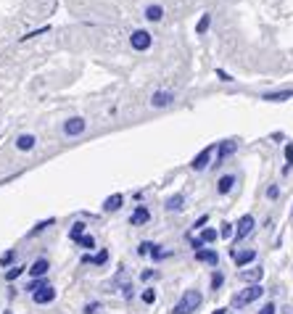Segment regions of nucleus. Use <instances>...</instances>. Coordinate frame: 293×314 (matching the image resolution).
<instances>
[{
    "instance_id": "nucleus-3",
    "label": "nucleus",
    "mask_w": 293,
    "mask_h": 314,
    "mask_svg": "<svg viewBox=\"0 0 293 314\" xmlns=\"http://www.w3.org/2000/svg\"><path fill=\"white\" fill-rule=\"evenodd\" d=\"M130 45H132V50L143 53V50H148L151 45H154V34H148L145 29H135L130 34Z\"/></svg>"
},
{
    "instance_id": "nucleus-1",
    "label": "nucleus",
    "mask_w": 293,
    "mask_h": 314,
    "mask_svg": "<svg viewBox=\"0 0 293 314\" xmlns=\"http://www.w3.org/2000/svg\"><path fill=\"white\" fill-rule=\"evenodd\" d=\"M201 301H204V296L198 293L196 288H190V290H185V293H182V298L172 306L169 314H193L198 306H201Z\"/></svg>"
},
{
    "instance_id": "nucleus-28",
    "label": "nucleus",
    "mask_w": 293,
    "mask_h": 314,
    "mask_svg": "<svg viewBox=\"0 0 293 314\" xmlns=\"http://www.w3.org/2000/svg\"><path fill=\"white\" fill-rule=\"evenodd\" d=\"M51 32V27H40V29H32V32H27L24 37H21V42L24 40H32V37H40V34H48Z\"/></svg>"
},
{
    "instance_id": "nucleus-16",
    "label": "nucleus",
    "mask_w": 293,
    "mask_h": 314,
    "mask_svg": "<svg viewBox=\"0 0 293 314\" xmlns=\"http://www.w3.org/2000/svg\"><path fill=\"white\" fill-rule=\"evenodd\" d=\"M122 203H124V195L122 193H114V195H109V198L103 201V212H119Z\"/></svg>"
},
{
    "instance_id": "nucleus-13",
    "label": "nucleus",
    "mask_w": 293,
    "mask_h": 314,
    "mask_svg": "<svg viewBox=\"0 0 293 314\" xmlns=\"http://www.w3.org/2000/svg\"><path fill=\"white\" fill-rule=\"evenodd\" d=\"M254 259H256V251L254 248H249V251H232V261H235V267H249Z\"/></svg>"
},
{
    "instance_id": "nucleus-41",
    "label": "nucleus",
    "mask_w": 293,
    "mask_h": 314,
    "mask_svg": "<svg viewBox=\"0 0 293 314\" xmlns=\"http://www.w3.org/2000/svg\"><path fill=\"white\" fill-rule=\"evenodd\" d=\"M206 222H209V217H201V219H198V222H196V230H201V227H206Z\"/></svg>"
},
{
    "instance_id": "nucleus-32",
    "label": "nucleus",
    "mask_w": 293,
    "mask_h": 314,
    "mask_svg": "<svg viewBox=\"0 0 293 314\" xmlns=\"http://www.w3.org/2000/svg\"><path fill=\"white\" fill-rule=\"evenodd\" d=\"M143 301H145V304H156V290L154 288H145L143 290Z\"/></svg>"
},
{
    "instance_id": "nucleus-8",
    "label": "nucleus",
    "mask_w": 293,
    "mask_h": 314,
    "mask_svg": "<svg viewBox=\"0 0 293 314\" xmlns=\"http://www.w3.org/2000/svg\"><path fill=\"white\" fill-rule=\"evenodd\" d=\"M262 277H264L262 267H249V270H240V272H238V280H240V283H251V285H259Z\"/></svg>"
},
{
    "instance_id": "nucleus-23",
    "label": "nucleus",
    "mask_w": 293,
    "mask_h": 314,
    "mask_svg": "<svg viewBox=\"0 0 293 314\" xmlns=\"http://www.w3.org/2000/svg\"><path fill=\"white\" fill-rule=\"evenodd\" d=\"M217 238H219V232H217L214 227H204V232H201L204 246H206V243H217Z\"/></svg>"
},
{
    "instance_id": "nucleus-30",
    "label": "nucleus",
    "mask_w": 293,
    "mask_h": 314,
    "mask_svg": "<svg viewBox=\"0 0 293 314\" xmlns=\"http://www.w3.org/2000/svg\"><path fill=\"white\" fill-rule=\"evenodd\" d=\"M53 222H56V219H42V222H37V225L32 227V232H29V235H37V232H42L45 227H51Z\"/></svg>"
},
{
    "instance_id": "nucleus-21",
    "label": "nucleus",
    "mask_w": 293,
    "mask_h": 314,
    "mask_svg": "<svg viewBox=\"0 0 293 314\" xmlns=\"http://www.w3.org/2000/svg\"><path fill=\"white\" fill-rule=\"evenodd\" d=\"M109 261V251H98L95 256H82V264H106Z\"/></svg>"
},
{
    "instance_id": "nucleus-39",
    "label": "nucleus",
    "mask_w": 293,
    "mask_h": 314,
    "mask_svg": "<svg viewBox=\"0 0 293 314\" xmlns=\"http://www.w3.org/2000/svg\"><path fill=\"white\" fill-rule=\"evenodd\" d=\"M217 77L222 79V82H232V77H230V74L225 72V69H217Z\"/></svg>"
},
{
    "instance_id": "nucleus-4",
    "label": "nucleus",
    "mask_w": 293,
    "mask_h": 314,
    "mask_svg": "<svg viewBox=\"0 0 293 314\" xmlns=\"http://www.w3.org/2000/svg\"><path fill=\"white\" fill-rule=\"evenodd\" d=\"M254 225H256V219L251 217V214H243L240 219H238V227H235V235H232V240H235V246L246 238V235H251L254 232Z\"/></svg>"
},
{
    "instance_id": "nucleus-44",
    "label": "nucleus",
    "mask_w": 293,
    "mask_h": 314,
    "mask_svg": "<svg viewBox=\"0 0 293 314\" xmlns=\"http://www.w3.org/2000/svg\"><path fill=\"white\" fill-rule=\"evenodd\" d=\"M3 314H14V311H11V309H6V311H3Z\"/></svg>"
},
{
    "instance_id": "nucleus-25",
    "label": "nucleus",
    "mask_w": 293,
    "mask_h": 314,
    "mask_svg": "<svg viewBox=\"0 0 293 314\" xmlns=\"http://www.w3.org/2000/svg\"><path fill=\"white\" fill-rule=\"evenodd\" d=\"M45 285H51V283L42 280V277H37V280H29V283H27V293H37V290L45 288Z\"/></svg>"
},
{
    "instance_id": "nucleus-38",
    "label": "nucleus",
    "mask_w": 293,
    "mask_h": 314,
    "mask_svg": "<svg viewBox=\"0 0 293 314\" xmlns=\"http://www.w3.org/2000/svg\"><path fill=\"white\" fill-rule=\"evenodd\" d=\"M275 309H277V306L272 304V301H269V304H264V306H262L259 311H256V314H275Z\"/></svg>"
},
{
    "instance_id": "nucleus-31",
    "label": "nucleus",
    "mask_w": 293,
    "mask_h": 314,
    "mask_svg": "<svg viewBox=\"0 0 293 314\" xmlns=\"http://www.w3.org/2000/svg\"><path fill=\"white\" fill-rule=\"evenodd\" d=\"M222 283H225V275H222V272L217 270V272L212 275V290H219V288H222Z\"/></svg>"
},
{
    "instance_id": "nucleus-5",
    "label": "nucleus",
    "mask_w": 293,
    "mask_h": 314,
    "mask_svg": "<svg viewBox=\"0 0 293 314\" xmlns=\"http://www.w3.org/2000/svg\"><path fill=\"white\" fill-rule=\"evenodd\" d=\"M87 130V122L82 119V116H72V119H66L64 122V135L66 137H77Z\"/></svg>"
},
{
    "instance_id": "nucleus-27",
    "label": "nucleus",
    "mask_w": 293,
    "mask_h": 314,
    "mask_svg": "<svg viewBox=\"0 0 293 314\" xmlns=\"http://www.w3.org/2000/svg\"><path fill=\"white\" fill-rule=\"evenodd\" d=\"M14 259H16V251L11 248V251H6L3 256H0V267H11V264H14Z\"/></svg>"
},
{
    "instance_id": "nucleus-24",
    "label": "nucleus",
    "mask_w": 293,
    "mask_h": 314,
    "mask_svg": "<svg viewBox=\"0 0 293 314\" xmlns=\"http://www.w3.org/2000/svg\"><path fill=\"white\" fill-rule=\"evenodd\" d=\"M82 232H85V222H74V227L72 230H69V240H79L82 238Z\"/></svg>"
},
{
    "instance_id": "nucleus-33",
    "label": "nucleus",
    "mask_w": 293,
    "mask_h": 314,
    "mask_svg": "<svg viewBox=\"0 0 293 314\" xmlns=\"http://www.w3.org/2000/svg\"><path fill=\"white\" fill-rule=\"evenodd\" d=\"M285 159H288V167H285L283 172L288 174V172H290V167H293V143H288V145H285Z\"/></svg>"
},
{
    "instance_id": "nucleus-43",
    "label": "nucleus",
    "mask_w": 293,
    "mask_h": 314,
    "mask_svg": "<svg viewBox=\"0 0 293 314\" xmlns=\"http://www.w3.org/2000/svg\"><path fill=\"white\" fill-rule=\"evenodd\" d=\"M214 314H227V309H217Z\"/></svg>"
},
{
    "instance_id": "nucleus-7",
    "label": "nucleus",
    "mask_w": 293,
    "mask_h": 314,
    "mask_svg": "<svg viewBox=\"0 0 293 314\" xmlns=\"http://www.w3.org/2000/svg\"><path fill=\"white\" fill-rule=\"evenodd\" d=\"M174 103V92L172 90H156L154 95H151V106L154 109H167Z\"/></svg>"
},
{
    "instance_id": "nucleus-29",
    "label": "nucleus",
    "mask_w": 293,
    "mask_h": 314,
    "mask_svg": "<svg viewBox=\"0 0 293 314\" xmlns=\"http://www.w3.org/2000/svg\"><path fill=\"white\" fill-rule=\"evenodd\" d=\"M24 270H27V267H11V270L6 272V280H8V283H14V280H16V277H19L21 272H24Z\"/></svg>"
},
{
    "instance_id": "nucleus-34",
    "label": "nucleus",
    "mask_w": 293,
    "mask_h": 314,
    "mask_svg": "<svg viewBox=\"0 0 293 314\" xmlns=\"http://www.w3.org/2000/svg\"><path fill=\"white\" fill-rule=\"evenodd\" d=\"M151 248H154V243H151V240H143V243H140V248H137V253H140V256H148Z\"/></svg>"
},
{
    "instance_id": "nucleus-42",
    "label": "nucleus",
    "mask_w": 293,
    "mask_h": 314,
    "mask_svg": "<svg viewBox=\"0 0 293 314\" xmlns=\"http://www.w3.org/2000/svg\"><path fill=\"white\" fill-rule=\"evenodd\" d=\"M140 277H143V280H151V277H156V272H154V270H145Z\"/></svg>"
},
{
    "instance_id": "nucleus-17",
    "label": "nucleus",
    "mask_w": 293,
    "mask_h": 314,
    "mask_svg": "<svg viewBox=\"0 0 293 314\" xmlns=\"http://www.w3.org/2000/svg\"><path fill=\"white\" fill-rule=\"evenodd\" d=\"M196 259L204 261V264H214V267H219V253H217V251L201 248V251H196Z\"/></svg>"
},
{
    "instance_id": "nucleus-20",
    "label": "nucleus",
    "mask_w": 293,
    "mask_h": 314,
    "mask_svg": "<svg viewBox=\"0 0 293 314\" xmlns=\"http://www.w3.org/2000/svg\"><path fill=\"white\" fill-rule=\"evenodd\" d=\"M34 145H37V137L34 135H19L16 137V148L19 150H32Z\"/></svg>"
},
{
    "instance_id": "nucleus-40",
    "label": "nucleus",
    "mask_w": 293,
    "mask_h": 314,
    "mask_svg": "<svg viewBox=\"0 0 293 314\" xmlns=\"http://www.w3.org/2000/svg\"><path fill=\"white\" fill-rule=\"evenodd\" d=\"M122 293H124L127 301H130V298H132V285H122Z\"/></svg>"
},
{
    "instance_id": "nucleus-14",
    "label": "nucleus",
    "mask_w": 293,
    "mask_h": 314,
    "mask_svg": "<svg viewBox=\"0 0 293 314\" xmlns=\"http://www.w3.org/2000/svg\"><path fill=\"white\" fill-rule=\"evenodd\" d=\"M232 188H235V174H222L217 180V193L219 195H227Z\"/></svg>"
},
{
    "instance_id": "nucleus-15",
    "label": "nucleus",
    "mask_w": 293,
    "mask_h": 314,
    "mask_svg": "<svg viewBox=\"0 0 293 314\" xmlns=\"http://www.w3.org/2000/svg\"><path fill=\"white\" fill-rule=\"evenodd\" d=\"M48 270H51V261H48V259H37V261L29 267V275L34 277V280H37V277H45V275H48Z\"/></svg>"
},
{
    "instance_id": "nucleus-35",
    "label": "nucleus",
    "mask_w": 293,
    "mask_h": 314,
    "mask_svg": "<svg viewBox=\"0 0 293 314\" xmlns=\"http://www.w3.org/2000/svg\"><path fill=\"white\" fill-rule=\"evenodd\" d=\"M277 195H280V188H277V185H269V188H267V198H269V201H275Z\"/></svg>"
},
{
    "instance_id": "nucleus-9",
    "label": "nucleus",
    "mask_w": 293,
    "mask_h": 314,
    "mask_svg": "<svg viewBox=\"0 0 293 314\" xmlns=\"http://www.w3.org/2000/svg\"><path fill=\"white\" fill-rule=\"evenodd\" d=\"M32 301H34L37 306L53 304V301H56V288H53V285H45V288H40L37 293H32Z\"/></svg>"
},
{
    "instance_id": "nucleus-10",
    "label": "nucleus",
    "mask_w": 293,
    "mask_h": 314,
    "mask_svg": "<svg viewBox=\"0 0 293 314\" xmlns=\"http://www.w3.org/2000/svg\"><path fill=\"white\" fill-rule=\"evenodd\" d=\"M238 150V140H222L219 145H217V164H222L227 156H232Z\"/></svg>"
},
{
    "instance_id": "nucleus-26",
    "label": "nucleus",
    "mask_w": 293,
    "mask_h": 314,
    "mask_svg": "<svg viewBox=\"0 0 293 314\" xmlns=\"http://www.w3.org/2000/svg\"><path fill=\"white\" fill-rule=\"evenodd\" d=\"M77 243H79L82 248H87V251H92V248H95V238H92V235H82Z\"/></svg>"
},
{
    "instance_id": "nucleus-22",
    "label": "nucleus",
    "mask_w": 293,
    "mask_h": 314,
    "mask_svg": "<svg viewBox=\"0 0 293 314\" xmlns=\"http://www.w3.org/2000/svg\"><path fill=\"white\" fill-rule=\"evenodd\" d=\"M209 24H212V14H204L201 19H198V24H196V34H206Z\"/></svg>"
},
{
    "instance_id": "nucleus-12",
    "label": "nucleus",
    "mask_w": 293,
    "mask_h": 314,
    "mask_svg": "<svg viewBox=\"0 0 293 314\" xmlns=\"http://www.w3.org/2000/svg\"><path fill=\"white\" fill-rule=\"evenodd\" d=\"M290 98H293V90H272V92L262 95V100H267V103H285Z\"/></svg>"
},
{
    "instance_id": "nucleus-18",
    "label": "nucleus",
    "mask_w": 293,
    "mask_h": 314,
    "mask_svg": "<svg viewBox=\"0 0 293 314\" xmlns=\"http://www.w3.org/2000/svg\"><path fill=\"white\" fill-rule=\"evenodd\" d=\"M145 19L148 21H161L164 19V6H159V3L145 6Z\"/></svg>"
},
{
    "instance_id": "nucleus-37",
    "label": "nucleus",
    "mask_w": 293,
    "mask_h": 314,
    "mask_svg": "<svg viewBox=\"0 0 293 314\" xmlns=\"http://www.w3.org/2000/svg\"><path fill=\"white\" fill-rule=\"evenodd\" d=\"M85 314H101V304H98V301L87 304V306H85Z\"/></svg>"
},
{
    "instance_id": "nucleus-6",
    "label": "nucleus",
    "mask_w": 293,
    "mask_h": 314,
    "mask_svg": "<svg viewBox=\"0 0 293 314\" xmlns=\"http://www.w3.org/2000/svg\"><path fill=\"white\" fill-rule=\"evenodd\" d=\"M214 150H217V145H206L201 153H198L193 161H190V167L196 169V172H204L206 167H209V161H212V156H214Z\"/></svg>"
},
{
    "instance_id": "nucleus-11",
    "label": "nucleus",
    "mask_w": 293,
    "mask_h": 314,
    "mask_svg": "<svg viewBox=\"0 0 293 314\" xmlns=\"http://www.w3.org/2000/svg\"><path fill=\"white\" fill-rule=\"evenodd\" d=\"M151 222V212L145 206H137L135 212H132V217H130V225L132 227H143V225H148Z\"/></svg>"
},
{
    "instance_id": "nucleus-2",
    "label": "nucleus",
    "mask_w": 293,
    "mask_h": 314,
    "mask_svg": "<svg viewBox=\"0 0 293 314\" xmlns=\"http://www.w3.org/2000/svg\"><path fill=\"white\" fill-rule=\"evenodd\" d=\"M262 296H264V288L262 285H249V288H243L240 293L232 296V309H243V306L254 304V301H259Z\"/></svg>"
},
{
    "instance_id": "nucleus-36",
    "label": "nucleus",
    "mask_w": 293,
    "mask_h": 314,
    "mask_svg": "<svg viewBox=\"0 0 293 314\" xmlns=\"http://www.w3.org/2000/svg\"><path fill=\"white\" fill-rule=\"evenodd\" d=\"M219 235L230 238V235H235V230H232V225H230V222H225V225H222V230H219Z\"/></svg>"
},
{
    "instance_id": "nucleus-19",
    "label": "nucleus",
    "mask_w": 293,
    "mask_h": 314,
    "mask_svg": "<svg viewBox=\"0 0 293 314\" xmlns=\"http://www.w3.org/2000/svg\"><path fill=\"white\" fill-rule=\"evenodd\" d=\"M164 206H167V212H182V208H185V198H182V193H177V195H169V198H167V203H164Z\"/></svg>"
}]
</instances>
